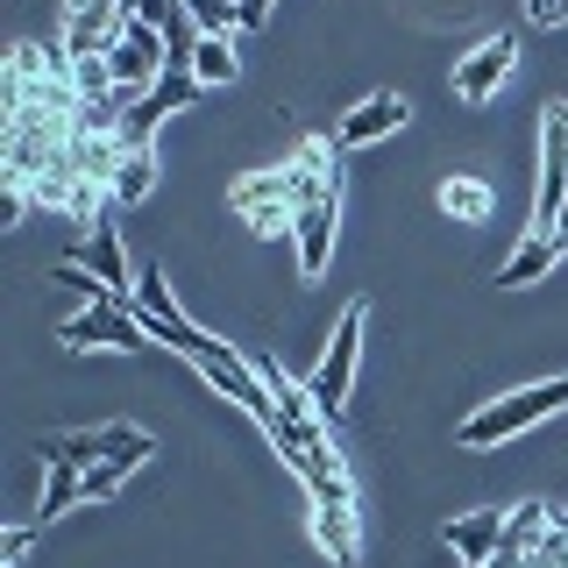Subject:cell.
<instances>
[{
    "instance_id": "6da1fadb",
    "label": "cell",
    "mask_w": 568,
    "mask_h": 568,
    "mask_svg": "<svg viewBox=\"0 0 568 568\" xmlns=\"http://www.w3.org/2000/svg\"><path fill=\"white\" fill-rule=\"evenodd\" d=\"M298 178V213H292V248H298V277L320 284L334 263V227H342V150L334 135H306L292 150Z\"/></svg>"
},
{
    "instance_id": "7a4b0ae2",
    "label": "cell",
    "mask_w": 568,
    "mask_h": 568,
    "mask_svg": "<svg viewBox=\"0 0 568 568\" xmlns=\"http://www.w3.org/2000/svg\"><path fill=\"white\" fill-rule=\"evenodd\" d=\"M555 413H568V377H547V384L511 390V398H490L484 413H469V419L455 426V448H469V455L505 448V440H519L526 426H540V419H555Z\"/></svg>"
},
{
    "instance_id": "3957f363",
    "label": "cell",
    "mask_w": 568,
    "mask_h": 568,
    "mask_svg": "<svg viewBox=\"0 0 568 568\" xmlns=\"http://www.w3.org/2000/svg\"><path fill=\"white\" fill-rule=\"evenodd\" d=\"M561 206H568V100L540 106V185H532V221L526 235L561 242ZM568 248V242H561Z\"/></svg>"
},
{
    "instance_id": "277c9868",
    "label": "cell",
    "mask_w": 568,
    "mask_h": 568,
    "mask_svg": "<svg viewBox=\"0 0 568 568\" xmlns=\"http://www.w3.org/2000/svg\"><path fill=\"white\" fill-rule=\"evenodd\" d=\"M363 327H369V298H348L342 320H334L327 334V355H320V369L306 377L313 405L327 426H342V405H348V384H355V355H363Z\"/></svg>"
},
{
    "instance_id": "5b68a950",
    "label": "cell",
    "mask_w": 568,
    "mask_h": 568,
    "mask_svg": "<svg viewBox=\"0 0 568 568\" xmlns=\"http://www.w3.org/2000/svg\"><path fill=\"white\" fill-rule=\"evenodd\" d=\"M306 526H313V547L327 555L334 568H355L363 561V511H355V484L348 476H327V484L306 490Z\"/></svg>"
},
{
    "instance_id": "8992f818",
    "label": "cell",
    "mask_w": 568,
    "mask_h": 568,
    "mask_svg": "<svg viewBox=\"0 0 568 568\" xmlns=\"http://www.w3.org/2000/svg\"><path fill=\"white\" fill-rule=\"evenodd\" d=\"M43 448V462H71V469H93V462H150L156 455V440L142 434V426H64V434H43L36 440Z\"/></svg>"
},
{
    "instance_id": "52a82bcc",
    "label": "cell",
    "mask_w": 568,
    "mask_h": 568,
    "mask_svg": "<svg viewBox=\"0 0 568 568\" xmlns=\"http://www.w3.org/2000/svg\"><path fill=\"white\" fill-rule=\"evenodd\" d=\"M58 348L85 355V348H121V355H142L156 348L150 327L135 320V306H121V298H93V306H79L71 320H58Z\"/></svg>"
},
{
    "instance_id": "ba28073f",
    "label": "cell",
    "mask_w": 568,
    "mask_h": 568,
    "mask_svg": "<svg viewBox=\"0 0 568 568\" xmlns=\"http://www.w3.org/2000/svg\"><path fill=\"white\" fill-rule=\"evenodd\" d=\"M227 206L242 213V227L248 235H292V213H298V178L292 164H277V171H248L227 185Z\"/></svg>"
},
{
    "instance_id": "9c48e42d",
    "label": "cell",
    "mask_w": 568,
    "mask_h": 568,
    "mask_svg": "<svg viewBox=\"0 0 568 568\" xmlns=\"http://www.w3.org/2000/svg\"><path fill=\"white\" fill-rule=\"evenodd\" d=\"M129 22H135V8L129 0H85V8H64L58 14V50L64 58H106V50L129 36Z\"/></svg>"
},
{
    "instance_id": "30bf717a",
    "label": "cell",
    "mask_w": 568,
    "mask_h": 568,
    "mask_svg": "<svg viewBox=\"0 0 568 568\" xmlns=\"http://www.w3.org/2000/svg\"><path fill=\"white\" fill-rule=\"evenodd\" d=\"M511 71H519V43H511V36H484L469 58H455V100H469V106L497 100Z\"/></svg>"
},
{
    "instance_id": "8fae6325",
    "label": "cell",
    "mask_w": 568,
    "mask_h": 568,
    "mask_svg": "<svg viewBox=\"0 0 568 568\" xmlns=\"http://www.w3.org/2000/svg\"><path fill=\"white\" fill-rule=\"evenodd\" d=\"M405 121H413V106H405V93H369L355 114H342V129H334V150H369V142H384V135H398Z\"/></svg>"
},
{
    "instance_id": "7c38bea8",
    "label": "cell",
    "mask_w": 568,
    "mask_h": 568,
    "mask_svg": "<svg viewBox=\"0 0 568 568\" xmlns=\"http://www.w3.org/2000/svg\"><path fill=\"white\" fill-rule=\"evenodd\" d=\"M505 519L511 511H462V519H448L440 532H448V547H455V561L462 568H490L497 561V547H505Z\"/></svg>"
},
{
    "instance_id": "4fadbf2b",
    "label": "cell",
    "mask_w": 568,
    "mask_h": 568,
    "mask_svg": "<svg viewBox=\"0 0 568 568\" xmlns=\"http://www.w3.org/2000/svg\"><path fill=\"white\" fill-rule=\"evenodd\" d=\"M85 271H93L106 292L121 298V306H135V277H129V248H121V235H114V221H100L93 235H85Z\"/></svg>"
},
{
    "instance_id": "5bb4252c",
    "label": "cell",
    "mask_w": 568,
    "mask_h": 568,
    "mask_svg": "<svg viewBox=\"0 0 568 568\" xmlns=\"http://www.w3.org/2000/svg\"><path fill=\"white\" fill-rule=\"evenodd\" d=\"M434 206L448 213V221H462V227H484V221H490V206H497V192H490V178H476V171H455V178H440Z\"/></svg>"
},
{
    "instance_id": "9a60e30c",
    "label": "cell",
    "mask_w": 568,
    "mask_h": 568,
    "mask_svg": "<svg viewBox=\"0 0 568 568\" xmlns=\"http://www.w3.org/2000/svg\"><path fill=\"white\" fill-rule=\"evenodd\" d=\"M85 505V469H71V462H43V497H36V519L58 526L64 511Z\"/></svg>"
},
{
    "instance_id": "2e32d148",
    "label": "cell",
    "mask_w": 568,
    "mask_h": 568,
    "mask_svg": "<svg viewBox=\"0 0 568 568\" xmlns=\"http://www.w3.org/2000/svg\"><path fill=\"white\" fill-rule=\"evenodd\" d=\"M555 256H561V242H547V235H526L519 248H511V263L497 271V284H505V292H519V284H540L547 271H555Z\"/></svg>"
},
{
    "instance_id": "e0dca14e",
    "label": "cell",
    "mask_w": 568,
    "mask_h": 568,
    "mask_svg": "<svg viewBox=\"0 0 568 568\" xmlns=\"http://www.w3.org/2000/svg\"><path fill=\"white\" fill-rule=\"evenodd\" d=\"M156 178H164L156 150H129V156H121V178H114V206H142L156 192Z\"/></svg>"
},
{
    "instance_id": "ac0fdd59",
    "label": "cell",
    "mask_w": 568,
    "mask_h": 568,
    "mask_svg": "<svg viewBox=\"0 0 568 568\" xmlns=\"http://www.w3.org/2000/svg\"><path fill=\"white\" fill-rule=\"evenodd\" d=\"M235 43H221V36H200V58H192V79H200V93H213V85H235Z\"/></svg>"
},
{
    "instance_id": "d6986e66",
    "label": "cell",
    "mask_w": 568,
    "mask_h": 568,
    "mask_svg": "<svg viewBox=\"0 0 568 568\" xmlns=\"http://www.w3.org/2000/svg\"><path fill=\"white\" fill-rule=\"evenodd\" d=\"M192 29H200V36H221V43H235V36H242V8H213V0H200V8H192Z\"/></svg>"
},
{
    "instance_id": "ffe728a7",
    "label": "cell",
    "mask_w": 568,
    "mask_h": 568,
    "mask_svg": "<svg viewBox=\"0 0 568 568\" xmlns=\"http://www.w3.org/2000/svg\"><path fill=\"white\" fill-rule=\"evenodd\" d=\"M50 284H71V292H79L85 306H93V298H114V292H106V284H100L93 271H85L79 256H58V271H50Z\"/></svg>"
},
{
    "instance_id": "44dd1931",
    "label": "cell",
    "mask_w": 568,
    "mask_h": 568,
    "mask_svg": "<svg viewBox=\"0 0 568 568\" xmlns=\"http://www.w3.org/2000/svg\"><path fill=\"white\" fill-rule=\"evenodd\" d=\"M129 476H135V462H93V469H85V505L114 497L121 484H129Z\"/></svg>"
},
{
    "instance_id": "7402d4cb",
    "label": "cell",
    "mask_w": 568,
    "mask_h": 568,
    "mask_svg": "<svg viewBox=\"0 0 568 568\" xmlns=\"http://www.w3.org/2000/svg\"><path fill=\"white\" fill-rule=\"evenodd\" d=\"M526 22H532V29H561V22H568V0H532Z\"/></svg>"
},
{
    "instance_id": "603a6c76",
    "label": "cell",
    "mask_w": 568,
    "mask_h": 568,
    "mask_svg": "<svg viewBox=\"0 0 568 568\" xmlns=\"http://www.w3.org/2000/svg\"><path fill=\"white\" fill-rule=\"evenodd\" d=\"M29 540H36V532H29V526H14V532H8V540H0V555H8V568H22V561H29Z\"/></svg>"
},
{
    "instance_id": "cb8c5ba5",
    "label": "cell",
    "mask_w": 568,
    "mask_h": 568,
    "mask_svg": "<svg viewBox=\"0 0 568 568\" xmlns=\"http://www.w3.org/2000/svg\"><path fill=\"white\" fill-rule=\"evenodd\" d=\"M555 532H568V505H555Z\"/></svg>"
},
{
    "instance_id": "d4e9b609",
    "label": "cell",
    "mask_w": 568,
    "mask_h": 568,
    "mask_svg": "<svg viewBox=\"0 0 568 568\" xmlns=\"http://www.w3.org/2000/svg\"><path fill=\"white\" fill-rule=\"evenodd\" d=\"M561 242H568V206H561Z\"/></svg>"
}]
</instances>
